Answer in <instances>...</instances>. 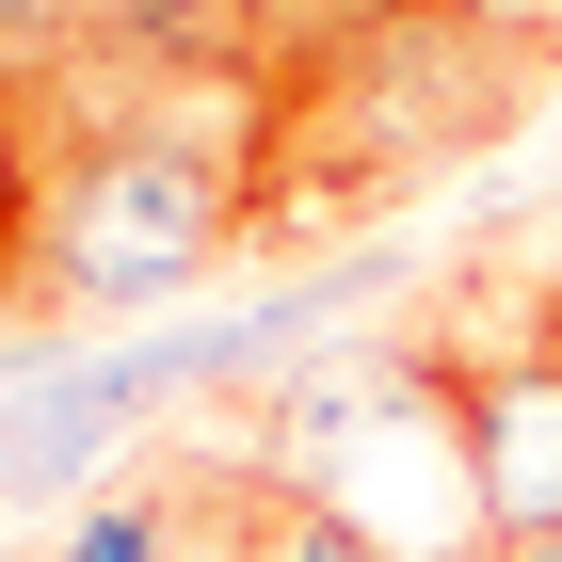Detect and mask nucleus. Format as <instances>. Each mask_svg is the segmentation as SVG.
<instances>
[{
  "instance_id": "423d86ee",
  "label": "nucleus",
  "mask_w": 562,
  "mask_h": 562,
  "mask_svg": "<svg viewBox=\"0 0 562 562\" xmlns=\"http://www.w3.org/2000/svg\"><path fill=\"white\" fill-rule=\"evenodd\" d=\"M177 482H193V530H177V562H258V450H193V467H177Z\"/></svg>"
},
{
  "instance_id": "0eeeda50",
  "label": "nucleus",
  "mask_w": 562,
  "mask_h": 562,
  "mask_svg": "<svg viewBox=\"0 0 562 562\" xmlns=\"http://www.w3.org/2000/svg\"><path fill=\"white\" fill-rule=\"evenodd\" d=\"M258 562H402V547L353 530L338 498H305V482H258Z\"/></svg>"
},
{
  "instance_id": "6e6552de",
  "label": "nucleus",
  "mask_w": 562,
  "mask_h": 562,
  "mask_svg": "<svg viewBox=\"0 0 562 562\" xmlns=\"http://www.w3.org/2000/svg\"><path fill=\"white\" fill-rule=\"evenodd\" d=\"M33 210H48V145H33V97L0 81V273H33Z\"/></svg>"
},
{
  "instance_id": "39448f33",
  "label": "nucleus",
  "mask_w": 562,
  "mask_h": 562,
  "mask_svg": "<svg viewBox=\"0 0 562 562\" xmlns=\"http://www.w3.org/2000/svg\"><path fill=\"white\" fill-rule=\"evenodd\" d=\"M177 530H193V482H177V467H130V482H97V498H65L48 562H177Z\"/></svg>"
},
{
  "instance_id": "f03ea898",
  "label": "nucleus",
  "mask_w": 562,
  "mask_h": 562,
  "mask_svg": "<svg viewBox=\"0 0 562 562\" xmlns=\"http://www.w3.org/2000/svg\"><path fill=\"white\" fill-rule=\"evenodd\" d=\"M258 241V97H97L33 210L48 305H177Z\"/></svg>"
},
{
  "instance_id": "9d476101",
  "label": "nucleus",
  "mask_w": 562,
  "mask_h": 562,
  "mask_svg": "<svg viewBox=\"0 0 562 562\" xmlns=\"http://www.w3.org/2000/svg\"><path fill=\"white\" fill-rule=\"evenodd\" d=\"M498 16H530V0H498Z\"/></svg>"
},
{
  "instance_id": "1a4fd4ad",
  "label": "nucleus",
  "mask_w": 562,
  "mask_h": 562,
  "mask_svg": "<svg viewBox=\"0 0 562 562\" xmlns=\"http://www.w3.org/2000/svg\"><path fill=\"white\" fill-rule=\"evenodd\" d=\"M482 562H562V530H547V547H482Z\"/></svg>"
},
{
  "instance_id": "20e7f679",
  "label": "nucleus",
  "mask_w": 562,
  "mask_h": 562,
  "mask_svg": "<svg viewBox=\"0 0 562 562\" xmlns=\"http://www.w3.org/2000/svg\"><path fill=\"white\" fill-rule=\"evenodd\" d=\"M113 434H130V402H113V353H81V370H33V386L0 402V498L65 515V482H81Z\"/></svg>"
},
{
  "instance_id": "7ed1b4c3",
  "label": "nucleus",
  "mask_w": 562,
  "mask_h": 562,
  "mask_svg": "<svg viewBox=\"0 0 562 562\" xmlns=\"http://www.w3.org/2000/svg\"><path fill=\"white\" fill-rule=\"evenodd\" d=\"M450 338V402H467V482H482V547H547L562 530V273L530 290L515 338Z\"/></svg>"
},
{
  "instance_id": "f257e3e1",
  "label": "nucleus",
  "mask_w": 562,
  "mask_h": 562,
  "mask_svg": "<svg viewBox=\"0 0 562 562\" xmlns=\"http://www.w3.org/2000/svg\"><path fill=\"white\" fill-rule=\"evenodd\" d=\"M562 81V33L498 0H273L258 65V225H353L418 177L515 145Z\"/></svg>"
}]
</instances>
